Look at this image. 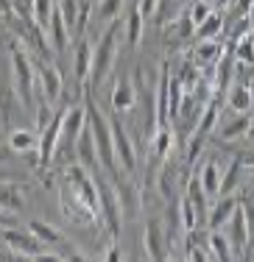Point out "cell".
Listing matches in <instances>:
<instances>
[{
    "label": "cell",
    "mask_w": 254,
    "mask_h": 262,
    "mask_svg": "<svg viewBox=\"0 0 254 262\" xmlns=\"http://www.w3.org/2000/svg\"><path fill=\"white\" fill-rule=\"evenodd\" d=\"M117 28L120 20H109V28L103 31L98 48L92 51V73H90V86H101L107 76L112 73L115 56H117Z\"/></svg>",
    "instance_id": "6da1fadb"
},
{
    "label": "cell",
    "mask_w": 254,
    "mask_h": 262,
    "mask_svg": "<svg viewBox=\"0 0 254 262\" xmlns=\"http://www.w3.org/2000/svg\"><path fill=\"white\" fill-rule=\"evenodd\" d=\"M9 56H11V70H14V92L20 98V103L31 109V98H34V86H36V61L17 42L11 45Z\"/></svg>",
    "instance_id": "7a4b0ae2"
},
{
    "label": "cell",
    "mask_w": 254,
    "mask_h": 262,
    "mask_svg": "<svg viewBox=\"0 0 254 262\" xmlns=\"http://www.w3.org/2000/svg\"><path fill=\"white\" fill-rule=\"evenodd\" d=\"M95 184H98V195H101V221L107 226V232L112 240L120 237V223H123V204H120V192L117 187L112 184L109 176H95Z\"/></svg>",
    "instance_id": "3957f363"
},
{
    "label": "cell",
    "mask_w": 254,
    "mask_h": 262,
    "mask_svg": "<svg viewBox=\"0 0 254 262\" xmlns=\"http://www.w3.org/2000/svg\"><path fill=\"white\" fill-rule=\"evenodd\" d=\"M0 243H3L6 248H9L14 257H20V259H39L42 254H45V243L39 240L34 232H23V229H3L0 232Z\"/></svg>",
    "instance_id": "277c9868"
},
{
    "label": "cell",
    "mask_w": 254,
    "mask_h": 262,
    "mask_svg": "<svg viewBox=\"0 0 254 262\" xmlns=\"http://www.w3.org/2000/svg\"><path fill=\"white\" fill-rule=\"evenodd\" d=\"M226 234H229V240H232L235 257H243L246 248H249V234H251V217H249V209H246L243 201H238L232 217H229Z\"/></svg>",
    "instance_id": "5b68a950"
},
{
    "label": "cell",
    "mask_w": 254,
    "mask_h": 262,
    "mask_svg": "<svg viewBox=\"0 0 254 262\" xmlns=\"http://www.w3.org/2000/svg\"><path fill=\"white\" fill-rule=\"evenodd\" d=\"M59 201H61V212H65L70 221H76V223H95L98 221L95 212L87 207V201L78 195L76 190H73V184L67 182V179L59 187Z\"/></svg>",
    "instance_id": "8992f818"
},
{
    "label": "cell",
    "mask_w": 254,
    "mask_h": 262,
    "mask_svg": "<svg viewBox=\"0 0 254 262\" xmlns=\"http://www.w3.org/2000/svg\"><path fill=\"white\" fill-rule=\"evenodd\" d=\"M112 140H115V157L120 162L126 176H137V154H134L132 137L126 134V128L120 126V117L112 120Z\"/></svg>",
    "instance_id": "52a82bcc"
},
{
    "label": "cell",
    "mask_w": 254,
    "mask_h": 262,
    "mask_svg": "<svg viewBox=\"0 0 254 262\" xmlns=\"http://www.w3.org/2000/svg\"><path fill=\"white\" fill-rule=\"evenodd\" d=\"M87 126V106H70L65 112V123H61V140L59 151H76V142Z\"/></svg>",
    "instance_id": "ba28073f"
},
{
    "label": "cell",
    "mask_w": 254,
    "mask_h": 262,
    "mask_svg": "<svg viewBox=\"0 0 254 262\" xmlns=\"http://www.w3.org/2000/svg\"><path fill=\"white\" fill-rule=\"evenodd\" d=\"M36 61V59H34ZM36 78H39V92L42 98H45L48 103H56L61 98V86H65V81H61L56 64H51V61H36Z\"/></svg>",
    "instance_id": "9c48e42d"
},
{
    "label": "cell",
    "mask_w": 254,
    "mask_h": 262,
    "mask_svg": "<svg viewBox=\"0 0 254 262\" xmlns=\"http://www.w3.org/2000/svg\"><path fill=\"white\" fill-rule=\"evenodd\" d=\"M142 248H145L148 259L154 262H165L171 257L168 254V240H165V229L159 221H148L145 232H142Z\"/></svg>",
    "instance_id": "30bf717a"
},
{
    "label": "cell",
    "mask_w": 254,
    "mask_h": 262,
    "mask_svg": "<svg viewBox=\"0 0 254 262\" xmlns=\"http://www.w3.org/2000/svg\"><path fill=\"white\" fill-rule=\"evenodd\" d=\"M171 64L162 61L159 64V81H157V92H154V103H157V126H165L171 120L168 115V103H171Z\"/></svg>",
    "instance_id": "8fae6325"
},
{
    "label": "cell",
    "mask_w": 254,
    "mask_h": 262,
    "mask_svg": "<svg viewBox=\"0 0 254 262\" xmlns=\"http://www.w3.org/2000/svg\"><path fill=\"white\" fill-rule=\"evenodd\" d=\"M92 51L95 48L90 45V39L81 36L76 45V53H73V73H76L78 84H90V73H92Z\"/></svg>",
    "instance_id": "7c38bea8"
},
{
    "label": "cell",
    "mask_w": 254,
    "mask_h": 262,
    "mask_svg": "<svg viewBox=\"0 0 254 262\" xmlns=\"http://www.w3.org/2000/svg\"><path fill=\"white\" fill-rule=\"evenodd\" d=\"M48 36H51V48L56 53H65L67 51V42H70V26L65 23V17H61V11H59V6H56V11H53V17H51V26H48L45 31Z\"/></svg>",
    "instance_id": "4fadbf2b"
},
{
    "label": "cell",
    "mask_w": 254,
    "mask_h": 262,
    "mask_svg": "<svg viewBox=\"0 0 254 262\" xmlns=\"http://www.w3.org/2000/svg\"><path fill=\"white\" fill-rule=\"evenodd\" d=\"M134 103H137V92H134L132 78H117L115 81V92H112V106L115 112H132Z\"/></svg>",
    "instance_id": "5bb4252c"
},
{
    "label": "cell",
    "mask_w": 254,
    "mask_h": 262,
    "mask_svg": "<svg viewBox=\"0 0 254 262\" xmlns=\"http://www.w3.org/2000/svg\"><path fill=\"white\" fill-rule=\"evenodd\" d=\"M0 209H11V212L26 209V192L17 182H0Z\"/></svg>",
    "instance_id": "9a60e30c"
},
{
    "label": "cell",
    "mask_w": 254,
    "mask_h": 262,
    "mask_svg": "<svg viewBox=\"0 0 254 262\" xmlns=\"http://www.w3.org/2000/svg\"><path fill=\"white\" fill-rule=\"evenodd\" d=\"M235 207H238V198H235L232 192H229V195H221V201L213 204V212H209L207 226L209 229H224L226 223H229V217H232Z\"/></svg>",
    "instance_id": "2e32d148"
},
{
    "label": "cell",
    "mask_w": 254,
    "mask_h": 262,
    "mask_svg": "<svg viewBox=\"0 0 254 262\" xmlns=\"http://www.w3.org/2000/svg\"><path fill=\"white\" fill-rule=\"evenodd\" d=\"M207 240H209V251H213L215 259L221 262H229L235 257L232 251V240H229V234H224L221 229H207Z\"/></svg>",
    "instance_id": "e0dca14e"
},
{
    "label": "cell",
    "mask_w": 254,
    "mask_h": 262,
    "mask_svg": "<svg viewBox=\"0 0 254 262\" xmlns=\"http://www.w3.org/2000/svg\"><path fill=\"white\" fill-rule=\"evenodd\" d=\"M218 115H221V103H218V98H209V103L204 106L201 117H198V123H196V128H193V137L204 140V137H207V131H213V128H215V123H218Z\"/></svg>",
    "instance_id": "ac0fdd59"
},
{
    "label": "cell",
    "mask_w": 254,
    "mask_h": 262,
    "mask_svg": "<svg viewBox=\"0 0 254 262\" xmlns=\"http://www.w3.org/2000/svg\"><path fill=\"white\" fill-rule=\"evenodd\" d=\"M198 182H201V187L207 190L209 198L218 195V190H221V165H218V162H215V159L204 162L201 170H198Z\"/></svg>",
    "instance_id": "d6986e66"
},
{
    "label": "cell",
    "mask_w": 254,
    "mask_h": 262,
    "mask_svg": "<svg viewBox=\"0 0 254 262\" xmlns=\"http://www.w3.org/2000/svg\"><path fill=\"white\" fill-rule=\"evenodd\" d=\"M224 51H226V48H221L215 39H201V42H198V48L193 51V56H196L198 64L207 67V64H218V59L224 56Z\"/></svg>",
    "instance_id": "ffe728a7"
},
{
    "label": "cell",
    "mask_w": 254,
    "mask_h": 262,
    "mask_svg": "<svg viewBox=\"0 0 254 262\" xmlns=\"http://www.w3.org/2000/svg\"><path fill=\"white\" fill-rule=\"evenodd\" d=\"M232 64H235V51L226 48L224 56L218 59V73H215V90L218 92H229V78H232Z\"/></svg>",
    "instance_id": "44dd1931"
},
{
    "label": "cell",
    "mask_w": 254,
    "mask_h": 262,
    "mask_svg": "<svg viewBox=\"0 0 254 262\" xmlns=\"http://www.w3.org/2000/svg\"><path fill=\"white\" fill-rule=\"evenodd\" d=\"M249 126H251V117L246 112H235V120H229L226 126H221V137L224 140H240V137L249 134Z\"/></svg>",
    "instance_id": "7402d4cb"
},
{
    "label": "cell",
    "mask_w": 254,
    "mask_h": 262,
    "mask_svg": "<svg viewBox=\"0 0 254 262\" xmlns=\"http://www.w3.org/2000/svg\"><path fill=\"white\" fill-rule=\"evenodd\" d=\"M196 221H198V209H196V204L190 201V195L184 192L182 201H179V226H182V232L184 234L196 232V229H198Z\"/></svg>",
    "instance_id": "603a6c76"
},
{
    "label": "cell",
    "mask_w": 254,
    "mask_h": 262,
    "mask_svg": "<svg viewBox=\"0 0 254 262\" xmlns=\"http://www.w3.org/2000/svg\"><path fill=\"white\" fill-rule=\"evenodd\" d=\"M151 140H154V148H151L154 157H157V159H165V157H168L171 148H173V131H171L168 123L154 128V137H151Z\"/></svg>",
    "instance_id": "cb8c5ba5"
},
{
    "label": "cell",
    "mask_w": 254,
    "mask_h": 262,
    "mask_svg": "<svg viewBox=\"0 0 254 262\" xmlns=\"http://www.w3.org/2000/svg\"><path fill=\"white\" fill-rule=\"evenodd\" d=\"M142 26H145V17H142L140 6H132V11H129V20H126V39L132 48L140 45L142 39Z\"/></svg>",
    "instance_id": "d4e9b609"
},
{
    "label": "cell",
    "mask_w": 254,
    "mask_h": 262,
    "mask_svg": "<svg viewBox=\"0 0 254 262\" xmlns=\"http://www.w3.org/2000/svg\"><path fill=\"white\" fill-rule=\"evenodd\" d=\"M221 31H224V17H221L218 11H213L207 20L196 26V36H198V39H215Z\"/></svg>",
    "instance_id": "484cf974"
},
{
    "label": "cell",
    "mask_w": 254,
    "mask_h": 262,
    "mask_svg": "<svg viewBox=\"0 0 254 262\" xmlns=\"http://www.w3.org/2000/svg\"><path fill=\"white\" fill-rule=\"evenodd\" d=\"M254 106V101H251V90L249 86H232L229 90V109L232 112H249Z\"/></svg>",
    "instance_id": "4316f807"
},
{
    "label": "cell",
    "mask_w": 254,
    "mask_h": 262,
    "mask_svg": "<svg viewBox=\"0 0 254 262\" xmlns=\"http://www.w3.org/2000/svg\"><path fill=\"white\" fill-rule=\"evenodd\" d=\"M9 148L17 151V154H26V151H31V148H36V137L31 134L28 128H17V131L9 134Z\"/></svg>",
    "instance_id": "83f0119b"
},
{
    "label": "cell",
    "mask_w": 254,
    "mask_h": 262,
    "mask_svg": "<svg viewBox=\"0 0 254 262\" xmlns=\"http://www.w3.org/2000/svg\"><path fill=\"white\" fill-rule=\"evenodd\" d=\"M240 170H243V162L235 159L232 165H229V170L221 176V190H218V195H229V192H232L235 187L240 184Z\"/></svg>",
    "instance_id": "f1b7e54d"
},
{
    "label": "cell",
    "mask_w": 254,
    "mask_h": 262,
    "mask_svg": "<svg viewBox=\"0 0 254 262\" xmlns=\"http://www.w3.org/2000/svg\"><path fill=\"white\" fill-rule=\"evenodd\" d=\"M232 51H235V59H238L240 64H254V36L251 34L240 36Z\"/></svg>",
    "instance_id": "f546056e"
},
{
    "label": "cell",
    "mask_w": 254,
    "mask_h": 262,
    "mask_svg": "<svg viewBox=\"0 0 254 262\" xmlns=\"http://www.w3.org/2000/svg\"><path fill=\"white\" fill-rule=\"evenodd\" d=\"M187 195H190V201L196 204V209H198V215H204L209 207V195H207V190L201 187V182H198V176L196 179H190V184H187Z\"/></svg>",
    "instance_id": "4dcf8cb0"
},
{
    "label": "cell",
    "mask_w": 254,
    "mask_h": 262,
    "mask_svg": "<svg viewBox=\"0 0 254 262\" xmlns=\"http://www.w3.org/2000/svg\"><path fill=\"white\" fill-rule=\"evenodd\" d=\"M53 11H56V3H53V0H34V17H36V23H39L42 31H48V26H51Z\"/></svg>",
    "instance_id": "1f68e13d"
},
{
    "label": "cell",
    "mask_w": 254,
    "mask_h": 262,
    "mask_svg": "<svg viewBox=\"0 0 254 262\" xmlns=\"http://www.w3.org/2000/svg\"><path fill=\"white\" fill-rule=\"evenodd\" d=\"M182 11V0H159V9H157V20H165V23H173Z\"/></svg>",
    "instance_id": "d6a6232c"
},
{
    "label": "cell",
    "mask_w": 254,
    "mask_h": 262,
    "mask_svg": "<svg viewBox=\"0 0 254 262\" xmlns=\"http://www.w3.org/2000/svg\"><path fill=\"white\" fill-rule=\"evenodd\" d=\"M59 11L61 17H65V23L70 26V31L76 34V14H78V6H81V0H59Z\"/></svg>",
    "instance_id": "836d02e7"
},
{
    "label": "cell",
    "mask_w": 254,
    "mask_h": 262,
    "mask_svg": "<svg viewBox=\"0 0 254 262\" xmlns=\"http://www.w3.org/2000/svg\"><path fill=\"white\" fill-rule=\"evenodd\" d=\"M123 9V0H98V17L101 20H117Z\"/></svg>",
    "instance_id": "e575fe53"
},
{
    "label": "cell",
    "mask_w": 254,
    "mask_h": 262,
    "mask_svg": "<svg viewBox=\"0 0 254 262\" xmlns=\"http://www.w3.org/2000/svg\"><path fill=\"white\" fill-rule=\"evenodd\" d=\"M187 14H190V20L198 26V23H204L209 14H213V6H209L207 0H198V3H193V9H190Z\"/></svg>",
    "instance_id": "d590c367"
},
{
    "label": "cell",
    "mask_w": 254,
    "mask_h": 262,
    "mask_svg": "<svg viewBox=\"0 0 254 262\" xmlns=\"http://www.w3.org/2000/svg\"><path fill=\"white\" fill-rule=\"evenodd\" d=\"M53 115H56V112H51V103L42 98V101H39V112H36V134H39V131L53 120Z\"/></svg>",
    "instance_id": "8d00e7d4"
},
{
    "label": "cell",
    "mask_w": 254,
    "mask_h": 262,
    "mask_svg": "<svg viewBox=\"0 0 254 262\" xmlns=\"http://www.w3.org/2000/svg\"><path fill=\"white\" fill-rule=\"evenodd\" d=\"M90 11H92V3H90V0H81V6H78V14H76V31H78V34H84L87 20H90Z\"/></svg>",
    "instance_id": "74e56055"
},
{
    "label": "cell",
    "mask_w": 254,
    "mask_h": 262,
    "mask_svg": "<svg viewBox=\"0 0 254 262\" xmlns=\"http://www.w3.org/2000/svg\"><path fill=\"white\" fill-rule=\"evenodd\" d=\"M176 78L182 81V86L187 84V90H193V86H196V67H193V64H187V61H184V64H182V73H179Z\"/></svg>",
    "instance_id": "f35d334b"
},
{
    "label": "cell",
    "mask_w": 254,
    "mask_h": 262,
    "mask_svg": "<svg viewBox=\"0 0 254 262\" xmlns=\"http://www.w3.org/2000/svg\"><path fill=\"white\" fill-rule=\"evenodd\" d=\"M14 226H17V212L0 209V232H3V229H14Z\"/></svg>",
    "instance_id": "ab89813d"
},
{
    "label": "cell",
    "mask_w": 254,
    "mask_h": 262,
    "mask_svg": "<svg viewBox=\"0 0 254 262\" xmlns=\"http://www.w3.org/2000/svg\"><path fill=\"white\" fill-rule=\"evenodd\" d=\"M140 11H142V17H154L157 14V9H159V0H140Z\"/></svg>",
    "instance_id": "60d3db41"
},
{
    "label": "cell",
    "mask_w": 254,
    "mask_h": 262,
    "mask_svg": "<svg viewBox=\"0 0 254 262\" xmlns=\"http://www.w3.org/2000/svg\"><path fill=\"white\" fill-rule=\"evenodd\" d=\"M251 3H254V0H238V11H240V14H249Z\"/></svg>",
    "instance_id": "b9f144b4"
},
{
    "label": "cell",
    "mask_w": 254,
    "mask_h": 262,
    "mask_svg": "<svg viewBox=\"0 0 254 262\" xmlns=\"http://www.w3.org/2000/svg\"><path fill=\"white\" fill-rule=\"evenodd\" d=\"M109 248H112V251L107 254V259H112V262H117V259H120V251H117V246H109Z\"/></svg>",
    "instance_id": "7bdbcfd3"
},
{
    "label": "cell",
    "mask_w": 254,
    "mask_h": 262,
    "mask_svg": "<svg viewBox=\"0 0 254 262\" xmlns=\"http://www.w3.org/2000/svg\"><path fill=\"white\" fill-rule=\"evenodd\" d=\"M249 20H251V26H254V3H251V9H249Z\"/></svg>",
    "instance_id": "ee69618b"
},
{
    "label": "cell",
    "mask_w": 254,
    "mask_h": 262,
    "mask_svg": "<svg viewBox=\"0 0 254 262\" xmlns=\"http://www.w3.org/2000/svg\"><path fill=\"white\" fill-rule=\"evenodd\" d=\"M246 137H251V140H254V120H251V126H249V134H246Z\"/></svg>",
    "instance_id": "f6af8a7d"
},
{
    "label": "cell",
    "mask_w": 254,
    "mask_h": 262,
    "mask_svg": "<svg viewBox=\"0 0 254 262\" xmlns=\"http://www.w3.org/2000/svg\"><path fill=\"white\" fill-rule=\"evenodd\" d=\"M249 90H251V101H254V81H251V86H249Z\"/></svg>",
    "instance_id": "bcb514c9"
}]
</instances>
